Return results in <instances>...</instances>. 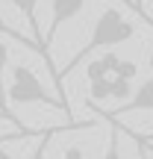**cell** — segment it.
<instances>
[{"label": "cell", "instance_id": "ac0fdd59", "mask_svg": "<svg viewBox=\"0 0 153 159\" xmlns=\"http://www.w3.org/2000/svg\"><path fill=\"white\" fill-rule=\"evenodd\" d=\"M138 142H142V139H138ZM144 144H147V142H144ZM147 148H150V144H147ZM150 153H153V148H150Z\"/></svg>", "mask_w": 153, "mask_h": 159}, {"label": "cell", "instance_id": "2e32d148", "mask_svg": "<svg viewBox=\"0 0 153 159\" xmlns=\"http://www.w3.org/2000/svg\"><path fill=\"white\" fill-rule=\"evenodd\" d=\"M0 121H12V124H15V118H12V109H3V106H0Z\"/></svg>", "mask_w": 153, "mask_h": 159}, {"label": "cell", "instance_id": "6da1fadb", "mask_svg": "<svg viewBox=\"0 0 153 159\" xmlns=\"http://www.w3.org/2000/svg\"><path fill=\"white\" fill-rule=\"evenodd\" d=\"M133 35H136V24H133V21H130V18H127L121 9L109 6V9H103L100 15H97L94 27H91V35H88V44H85L83 50L74 56V62H71L65 71H71V68L79 62V59L91 56V53H94V50H100V47H103V50H106V47H118V44H124V41H130ZM65 71L59 74V80L65 77Z\"/></svg>", "mask_w": 153, "mask_h": 159}, {"label": "cell", "instance_id": "7c38bea8", "mask_svg": "<svg viewBox=\"0 0 153 159\" xmlns=\"http://www.w3.org/2000/svg\"><path fill=\"white\" fill-rule=\"evenodd\" d=\"M127 3H130L133 9H136L138 15H142V18H147V6H144V0H127Z\"/></svg>", "mask_w": 153, "mask_h": 159}, {"label": "cell", "instance_id": "9a60e30c", "mask_svg": "<svg viewBox=\"0 0 153 159\" xmlns=\"http://www.w3.org/2000/svg\"><path fill=\"white\" fill-rule=\"evenodd\" d=\"M136 142H138V139H136ZM138 153H142V159H150V148L144 142H138Z\"/></svg>", "mask_w": 153, "mask_h": 159}, {"label": "cell", "instance_id": "ba28073f", "mask_svg": "<svg viewBox=\"0 0 153 159\" xmlns=\"http://www.w3.org/2000/svg\"><path fill=\"white\" fill-rule=\"evenodd\" d=\"M0 35H6V39H18V41H21V44L33 47L35 53H41V56H44V50H41V44H38V41H35V39H24L21 33H15V30H12L9 24H6V18H3V15H0Z\"/></svg>", "mask_w": 153, "mask_h": 159}, {"label": "cell", "instance_id": "8fae6325", "mask_svg": "<svg viewBox=\"0 0 153 159\" xmlns=\"http://www.w3.org/2000/svg\"><path fill=\"white\" fill-rule=\"evenodd\" d=\"M115 74L124 77V80H136L138 65H136V62H130V59H121V65H118V71H115Z\"/></svg>", "mask_w": 153, "mask_h": 159}, {"label": "cell", "instance_id": "7a4b0ae2", "mask_svg": "<svg viewBox=\"0 0 153 159\" xmlns=\"http://www.w3.org/2000/svg\"><path fill=\"white\" fill-rule=\"evenodd\" d=\"M9 103H15V106H24V103H41V106L62 109L59 94H50V91L44 89V83H41V80L33 74V68H27V65H15V68H12Z\"/></svg>", "mask_w": 153, "mask_h": 159}, {"label": "cell", "instance_id": "5bb4252c", "mask_svg": "<svg viewBox=\"0 0 153 159\" xmlns=\"http://www.w3.org/2000/svg\"><path fill=\"white\" fill-rule=\"evenodd\" d=\"M0 159H18V156H12L9 150H6L3 144H0ZM24 159H38V156H24Z\"/></svg>", "mask_w": 153, "mask_h": 159}, {"label": "cell", "instance_id": "4fadbf2b", "mask_svg": "<svg viewBox=\"0 0 153 159\" xmlns=\"http://www.w3.org/2000/svg\"><path fill=\"white\" fill-rule=\"evenodd\" d=\"M65 159H85V153H83V148H68L65 150Z\"/></svg>", "mask_w": 153, "mask_h": 159}, {"label": "cell", "instance_id": "3957f363", "mask_svg": "<svg viewBox=\"0 0 153 159\" xmlns=\"http://www.w3.org/2000/svg\"><path fill=\"white\" fill-rule=\"evenodd\" d=\"M83 9H85V0H50V30L44 33V47L56 39V30L62 24L74 21Z\"/></svg>", "mask_w": 153, "mask_h": 159}, {"label": "cell", "instance_id": "8992f818", "mask_svg": "<svg viewBox=\"0 0 153 159\" xmlns=\"http://www.w3.org/2000/svg\"><path fill=\"white\" fill-rule=\"evenodd\" d=\"M9 3L15 6V9L21 12L24 18H27V21H29V27H33V35L38 39V44L44 47V35H41V33H38V27H35V9H38V0H9ZM44 50H47V47H44Z\"/></svg>", "mask_w": 153, "mask_h": 159}, {"label": "cell", "instance_id": "e0dca14e", "mask_svg": "<svg viewBox=\"0 0 153 159\" xmlns=\"http://www.w3.org/2000/svg\"><path fill=\"white\" fill-rule=\"evenodd\" d=\"M136 139H142V142H147L150 148H153V130H150V133H144V136H136Z\"/></svg>", "mask_w": 153, "mask_h": 159}, {"label": "cell", "instance_id": "44dd1931", "mask_svg": "<svg viewBox=\"0 0 153 159\" xmlns=\"http://www.w3.org/2000/svg\"><path fill=\"white\" fill-rule=\"evenodd\" d=\"M3 109H6V106H3Z\"/></svg>", "mask_w": 153, "mask_h": 159}, {"label": "cell", "instance_id": "d6986e66", "mask_svg": "<svg viewBox=\"0 0 153 159\" xmlns=\"http://www.w3.org/2000/svg\"><path fill=\"white\" fill-rule=\"evenodd\" d=\"M38 159H44V153H38Z\"/></svg>", "mask_w": 153, "mask_h": 159}, {"label": "cell", "instance_id": "9c48e42d", "mask_svg": "<svg viewBox=\"0 0 153 159\" xmlns=\"http://www.w3.org/2000/svg\"><path fill=\"white\" fill-rule=\"evenodd\" d=\"M9 65V44L0 41V106L9 109V91H6V83H3V71Z\"/></svg>", "mask_w": 153, "mask_h": 159}, {"label": "cell", "instance_id": "5b68a950", "mask_svg": "<svg viewBox=\"0 0 153 159\" xmlns=\"http://www.w3.org/2000/svg\"><path fill=\"white\" fill-rule=\"evenodd\" d=\"M118 65H121V59L115 56V53H103V56L91 59V62L85 65V77H88V83H94V80H106V77H115Z\"/></svg>", "mask_w": 153, "mask_h": 159}, {"label": "cell", "instance_id": "277c9868", "mask_svg": "<svg viewBox=\"0 0 153 159\" xmlns=\"http://www.w3.org/2000/svg\"><path fill=\"white\" fill-rule=\"evenodd\" d=\"M124 112H153V77L144 80L136 94H133L127 103H121L109 118H118V115H124Z\"/></svg>", "mask_w": 153, "mask_h": 159}, {"label": "cell", "instance_id": "52a82bcc", "mask_svg": "<svg viewBox=\"0 0 153 159\" xmlns=\"http://www.w3.org/2000/svg\"><path fill=\"white\" fill-rule=\"evenodd\" d=\"M112 85H115V77L88 83V100L91 103H106V100H112Z\"/></svg>", "mask_w": 153, "mask_h": 159}, {"label": "cell", "instance_id": "30bf717a", "mask_svg": "<svg viewBox=\"0 0 153 159\" xmlns=\"http://www.w3.org/2000/svg\"><path fill=\"white\" fill-rule=\"evenodd\" d=\"M118 127H112V133H109V148H106V153H103L100 159H124L121 156V136H118Z\"/></svg>", "mask_w": 153, "mask_h": 159}, {"label": "cell", "instance_id": "ffe728a7", "mask_svg": "<svg viewBox=\"0 0 153 159\" xmlns=\"http://www.w3.org/2000/svg\"><path fill=\"white\" fill-rule=\"evenodd\" d=\"M150 62H153V56H150Z\"/></svg>", "mask_w": 153, "mask_h": 159}]
</instances>
